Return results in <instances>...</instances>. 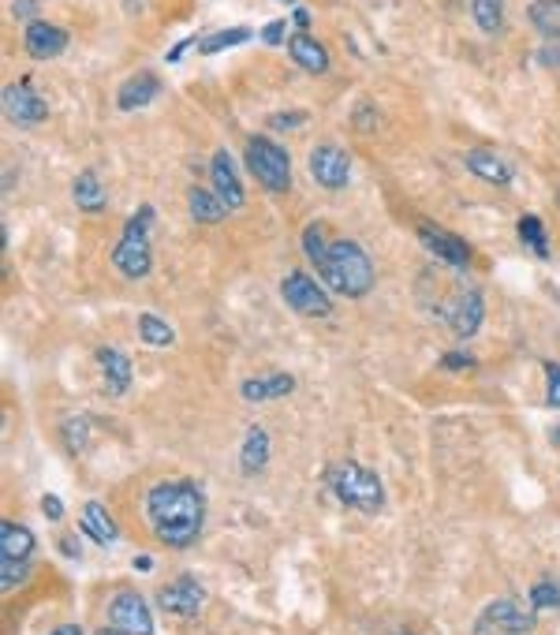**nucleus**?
Returning <instances> with one entry per match:
<instances>
[{
	"mask_svg": "<svg viewBox=\"0 0 560 635\" xmlns=\"http://www.w3.org/2000/svg\"><path fill=\"white\" fill-rule=\"evenodd\" d=\"M27 579V561H12V557H0V591H15L19 583Z\"/></svg>",
	"mask_w": 560,
	"mask_h": 635,
	"instance_id": "nucleus-33",
	"label": "nucleus"
},
{
	"mask_svg": "<svg viewBox=\"0 0 560 635\" xmlns=\"http://www.w3.org/2000/svg\"><path fill=\"white\" fill-rule=\"evenodd\" d=\"M280 4H295V0H280Z\"/></svg>",
	"mask_w": 560,
	"mask_h": 635,
	"instance_id": "nucleus-49",
	"label": "nucleus"
},
{
	"mask_svg": "<svg viewBox=\"0 0 560 635\" xmlns=\"http://www.w3.org/2000/svg\"><path fill=\"white\" fill-rule=\"evenodd\" d=\"M478 367V359L471 352H448L445 359H441V370H475Z\"/></svg>",
	"mask_w": 560,
	"mask_h": 635,
	"instance_id": "nucleus-36",
	"label": "nucleus"
},
{
	"mask_svg": "<svg viewBox=\"0 0 560 635\" xmlns=\"http://www.w3.org/2000/svg\"><path fill=\"white\" fill-rule=\"evenodd\" d=\"M534 613L538 609H523L516 598H497L482 609L475 632L478 635H531L534 632Z\"/></svg>",
	"mask_w": 560,
	"mask_h": 635,
	"instance_id": "nucleus-6",
	"label": "nucleus"
},
{
	"mask_svg": "<svg viewBox=\"0 0 560 635\" xmlns=\"http://www.w3.org/2000/svg\"><path fill=\"white\" fill-rule=\"evenodd\" d=\"M109 621L124 635H154V617L139 591H120L109 602Z\"/></svg>",
	"mask_w": 560,
	"mask_h": 635,
	"instance_id": "nucleus-9",
	"label": "nucleus"
},
{
	"mask_svg": "<svg viewBox=\"0 0 560 635\" xmlns=\"http://www.w3.org/2000/svg\"><path fill=\"white\" fill-rule=\"evenodd\" d=\"M419 240L422 247L434 254V258H441L445 266H471V243H463L460 236H452V232H445L441 225H419Z\"/></svg>",
	"mask_w": 560,
	"mask_h": 635,
	"instance_id": "nucleus-13",
	"label": "nucleus"
},
{
	"mask_svg": "<svg viewBox=\"0 0 560 635\" xmlns=\"http://www.w3.org/2000/svg\"><path fill=\"white\" fill-rule=\"evenodd\" d=\"M284 34H288V19H277V23H269V27L262 30V42L280 45V42H284Z\"/></svg>",
	"mask_w": 560,
	"mask_h": 635,
	"instance_id": "nucleus-39",
	"label": "nucleus"
},
{
	"mask_svg": "<svg viewBox=\"0 0 560 635\" xmlns=\"http://www.w3.org/2000/svg\"><path fill=\"white\" fill-rule=\"evenodd\" d=\"M303 120H307L303 113H277V116H269V127H284V131H288V127H299Z\"/></svg>",
	"mask_w": 560,
	"mask_h": 635,
	"instance_id": "nucleus-41",
	"label": "nucleus"
},
{
	"mask_svg": "<svg viewBox=\"0 0 560 635\" xmlns=\"http://www.w3.org/2000/svg\"><path fill=\"white\" fill-rule=\"evenodd\" d=\"M146 516L154 535L172 546V550H187L195 546V538L202 535L206 523V497L195 482H157L146 494Z\"/></svg>",
	"mask_w": 560,
	"mask_h": 635,
	"instance_id": "nucleus-1",
	"label": "nucleus"
},
{
	"mask_svg": "<svg viewBox=\"0 0 560 635\" xmlns=\"http://www.w3.org/2000/svg\"><path fill=\"white\" fill-rule=\"evenodd\" d=\"M303 251H307V258L314 262V269L322 266V258L329 254V240H325V225H307L303 228Z\"/></svg>",
	"mask_w": 560,
	"mask_h": 635,
	"instance_id": "nucleus-31",
	"label": "nucleus"
},
{
	"mask_svg": "<svg viewBox=\"0 0 560 635\" xmlns=\"http://www.w3.org/2000/svg\"><path fill=\"white\" fill-rule=\"evenodd\" d=\"M251 38H254V30H247V27L217 30V34H210V38H202V42H198V53H206V57H213V53H224V49L251 42Z\"/></svg>",
	"mask_w": 560,
	"mask_h": 635,
	"instance_id": "nucleus-29",
	"label": "nucleus"
},
{
	"mask_svg": "<svg viewBox=\"0 0 560 635\" xmlns=\"http://www.w3.org/2000/svg\"><path fill=\"white\" fill-rule=\"evenodd\" d=\"M71 198H75V206L83 213H101L105 210V187H101L98 172L94 169H83L75 176V184H71Z\"/></svg>",
	"mask_w": 560,
	"mask_h": 635,
	"instance_id": "nucleus-24",
	"label": "nucleus"
},
{
	"mask_svg": "<svg viewBox=\"0 0 560 635\" xmlns=\"http://www.w3.org/2000/svg\"><path fill=\"white\" fill-rule=\"evenodd\" d=\"M325 482H329L333 497L344 508H359L366 516H374V512H381V505H385V486H381V479L370 467L355 464V460L333 464L329 475H325Z\"/></svg>",
	"mask_w": 560,
	"mask_h": 635,
	"instance_id": "nucleus-3",
	"label": "nucleus"
},
{
	"mask_svg": "<svg viewBox=\"0 0 560 635\" xmlns=\"http://www.w3.org/2000/svg\"><path fill=\"white\" fill-rule=\"evenodd\" d=\"M60 553H64L68 561H79V557H83V550H79V538H75V535L60 538Z\"/></svg>",
	"mask_w": 560,
	"mask_h": 635,
	"instance_id": "nucleus-42",
	"label": "nucleus"
},
{
	"mask_svg": "<svg viewBox=\"0 0 560 635\" xmlns=\"http://www.w3.org/2000/svg\"><path fill=\"white\" fill-rule=\"evenodd\" d=\"M191 45H195V38H183V42L176 45V49H172V53H168V64H176V60L183 57V49H191Z\"/></svg>",
	"mask_w": 560,
	"mask_h": 635,
	"instance_id": "nucleus-43",
	"label": "nucleus"
},
{
	"mask_svg": "<svg viewBox=\"0 0 560 635\" xmlns=\"http://www.w3.org/2000/svg\"><path fill=\"white\" fill-rule=\"evenodd\" d=\"M280 296H284V303H288L292 311L307 314V318H329V314H333L329 292H325L314 277H307L303 269H292V273L280 281Z\"/></svg>",
	"mask_w": 560,
	"mask_h": 635,
	"instance_id": "nucleus-7",
	"label": "nucleus"
},
{
	"mask_svg": "<svg viewBox=\"0 0 560 635\" xmlns=\"http://www.w3.org/2000/svg\"><path fill=\"white\" fill-rule=\"evenodd\" d=\"M49 635H83V628H79V624H60V628H53Z\"/></svg>",
	"mask_w": 560,
	"mask_h": 635,
	"instance_id": "nucleus-45",
	"label": "nucleus"
},
{
	"mask_svg": "<svg viewBox=\"0 0 560 635\" xmlns=\"http://www.w3.org/2000/svg\"><path fill=\"white\" fill-rule=\"evenodd\" d=\"M202 602H206V591L191 576H180L176 583H168V587L157 591V606L165 609V613H172V617H180V621L198 617Z\"/></svg>",
	"mask_w": 560,
	"mask_h": 635,
	"instance_id": "nucleus-11",
	"label": "nucleus"
},
{
	"mask_svg": "<svg viewBox=\"0 0 560 635\" xmlns=\"http://www.w3.org/2000/svg\"><path fill=\"white\" fill-rule=\"evenodd\" d=\"M34 535H30V527L23 523H12L4 520L0 523V557H12V561H30L34 557Z\"/></svg>",
	"mask_w": 560,
	"mask_h": 635,
	"instance_id": "nucleus-22",
	"label": "nucleus"
},
{
	"mask_svg": "<svg viewBox=\"0 0 560 635\" xmlns=\"http://www.w3.org/2000/svg\"><path fill=\"white\" fill-rule=\"evenodd\" d=\"M542 370H546V408L560 411V363L546 359V363H542Z\"/></svg>",
	"mask_w": 560,
	"mask_h": 635,
	"instance_id": "nucleus-34",
	"label": "nucleus"
},
{
	"mask_svg": "<svg viewBox=\"0 0 560 635\" xmlns=\"http://www.w3.org/2000/svg\"><path fill=\"white\" fill-rule=\"evenodd\" d=\"M150 228H154V210L142 206L131 221L124 225V236L112 247V266L127 281H142L150 266H154V254H150Z\"/></svg>",
	"mask_w": 560,
	"mask_h": 635,
	"instance_id": "nucleus-4",
	"label": "nucleus"
},
{
	"mask_svg": "<svg viewBox=\"0 0 560 635\" xmlns=\"http://www.w3.org/2000/svg\"><path fill=\"white\" fill-rule=\"evenodd\" d=\"M266 464H269V434L262 426H251L243 449H239V467H243V475H258Z\"/></svg>",
	"mask_w": 560,
	"mask_h": 635,
	"instance_id": "nucleus-25",
	"label": "nucleus"
},
{
	"mask_svg": "<svg viewBox=\"0 0 560 635\" xmlns=\"http://www.w3.org/2000/svg\"><path fill=\"white\" fill-rule=\"evenodd\" d=\"M292 19H295V27H299V30H310V12H307V8H295Z\"/></svg>",
	"mask_w": 560,
	"mask_h": 635,
	"instance_id": "nucleus-44",
	"label": "nucleus"
},
{
	"mask_svg": "<svg viewBox=\"0 0 560 635\" xmlns=\"http://www.w3.org/2000/svg\"><path fill=\"white\" fill-rule=\"evenodd\" d=\"M243 157H247V172H251L266 191L284 195V191L292 187V157H288V150H284L280 142L269 139V135H251Z\"/></svg>",
	"mask_w": 560,
	"mask_h": 635,
	"instance_id": "nucleus-5",
	"label": "nucleus"
},
{
	"mask_svg": "<svg viewBox=\"0 0 560 635\" xmlns=\"http://www.w3.org/2000/svg\"><path fill=\"white\" fill-rule=\"evenodd\" d=\"M471 15L482 34H497L504 27V0H471Z\"/></svg>",
	"mask_w": 560,
	"mask_h": 635,
	"instance_id": "nucleus-30",
	"label": "nucleus"
},
{
	"mask_svg": "<svg viewBox=\"0 0 560 635\" xmlns=\"http://www.w3.org/2000/svg\"><path fill=\"white\" fill-rule=\"evenodd\" d=\"M288 53H292L295 64L303 71H310V75H325V71H329V53H325V45L318 42L314 34H307V30H299V34L288 38Z\"/></svg>",
	"mask_w": 560,
	"mask_h": 635,
	"instance_id": "nucleus-19",
	"label": "nucleus"
},
{
	"mask_svg": "<svg viewBox=\"0 0 560 635\" xmlns=\"http://www.w3.org/2000/svg\"><path fill=\"white\" fill-rule=\"evenodd\" d=\"M42 512H45V520H64V501H60V497L56 494H45L42 497Z\"/></svg>",
	"mask_w": 560,
	"mask_h": 635,
	"instance_id": "nucleus-40",
	"label": "nucleus"
},
{
	"mask_svg": "<svg viewBox=\"0 0 560 635\" xmlns=\"http://www.w3.org/2000/svg\"><path fill=\"white\" fill-rule=\"evenodd\" d=\"M98 635H124V632H120V628H101Z\"/></svg>",
	"mask_w": 560,
	"mask_h": 635,
	"instance_id": "nucleus-48",
	"label": "nucleus"
},
{
	"mask_svg": "<svg viewBox=\"0 0 560 635\" xmlns=\"http://www.w3.org/2000/svg\"><path fill=\"white\" fill-rule=\"evenodd\" d=\"M157 94H161V79H157L154 71H139V75H131V79L116 90V109H120V113L146 109Z\"/></svg>",
	"mask_w": 560,
	"mask_h": 635,
	"instance_id": "nucleus-15",
	"label": "nucleus"
},
{
	"mask_svg": "<svg viewBox=\"0 0 560 635\" xmlns=\"http://www.w3.org/2000/svg\"><path fill=\"white\" fill-rule=\"evenodd\" d=\"M318 277L333 288L336 296L363 299L374 288V262H370V254L355 240H333L329 243V254H325L322 266H318Z\"/></svg>",
	"mask_w": 560,
	"mask_h": 635,
	"instance_id": "nucleus-2",
	"label": "nucleus"
},
{
	"mask_svg": "<svg viewBox=\"0 0 560 635\" xmlns=\"http://www.w3.org/2000/svg\"><path fill=\"white\" fill-rule=\"evenodd\" d=\"M463 165L475 172L478 180H486V184H497V187L512 184V176H516V172H512V165H508V161H501L497 154H490V150H467Z\"/></svg>",
	"mask_w": 560,
	"mask_h": 635,
	"instance_id": "nucleus-21",
	"label": "nucleus"
},
{
	"mask_svg": "<svg viewBox=\"0 0 560 635\" xmlns=\"http://www.w3.org/2000/svg\"><path fill=\"white\" fill-rule=\"evenodd\" d=\"M288 393H295V378L292 374H258V378H247L239 385V396L247 404H266V400H284Z\"/></svg>",
	"mask_w": 560,
	"mask_h": 635,
	"instance_id": "nucleus-16",
	"label": "nucleus"
},
{
	"mask_svg": "<svg viewBox=\"0 0 560 635\" xmlns=\"http://www.w3.org/2000/svg\"><path fill=\"white\" fill-rule=\"evenodd\" d=\"M4 116L19 127H34L49 116V105H45V98L34 90V79H30V75H23V79L12 86H4Z\"/></svg>",
	"mask_w": 560,
	"mask_h": 635,
	"instance_id": "nucleus-8",
	"label": "nucleus"
},
{
	"mask_svg": "<svg viewBox=\"0 0 560 635\" xmlns=\"http://www.w3.org/2000/svg\"><path fill=\"white\" fill-rule=\"evenodd\" d=\"M210 180H213V191L224 198V206H228V210H239V206H243V184H239L236 169H232L228 150H217V154H213Z\"/></svg>",
	"mask_w": 560,
	"mask_h": 635,
	"instance_id": "nucleus-17",
	"label": "nucleus"
},
{
	"mask_svg": "<svg viewBox=\"0 0 560 635\" xmlns=\"http://www.w3.org/2000/svg\"><path fill=\"white\" fill-rule=\"evenodd\" d=\"M135 568H139V572H150V568H154V561L142 553V557H135Z\"/></svg>",
	"mask_w": 560,
	"mask_h": 635,
	"instance_id": "nucleus-46",
	"label": "nucleus"
},
{
	"mask_svg": "<svg viewBox=\"0 0 560 635\" xmlns=\"http://www.w3.org/2000/svg\"><path fill=\"white\" fill-rule=\"evenodd\" d=\"M527 19L546 42H560V0H534Z\"/></svg>",
	"mask_w": 560,
	"mask_h": 635,
	"instance_id": "nucleus-26",
	"label": "nucleus"
},
{
	"mask_svg": "<svg viewBox=\"0 0 560 635\" xmlns=\"http://www.w3.org/2000/svg\"><path fill=\"white\" fill-rule=\"evenodd\" d=\"M64 445L71 452L86 449V419H75V423H64Z\"/></svg>",
	"mask_w": 560,
	"mask_h": 635,
	"instance_id": "nucleus-35",
	"label": "nucleus"
},
{
	"mask_svg": "<svg viewBox=\"0 0 560 635\" xmlns=\"http://www.w3.org/2000/svg\"><path fill=\"white\" fill-rule=\"evenodd\" d=\"M538 64H542V68L560 71V42H546V45H542V49H538Z\"/></svg>",
	"mask_w": 560,
	"mask_h": 635,
	"instance_id": "nucleus-37",
	"label": "nucleus"
},
{
	"mask_svg": "<svg viewBox=\"0 0 560 635\" xmlns=\"http://www.w3.org/2000/svg\"><path fill=\"white\" fill-rule=\"evenodd\" d=\"M79 527H83L98 546H112V542L120 538V527H116V520H112L109 508L101 505V501H86L83 516H79Z\"/></svg>",
	"mask_w": 560,
	"mask_h": 635,
	"instance_id": "nucleus-20",
	"label": "nucleus"
},
{
	"mask_svg": "<svg viewBox=\"0 0 560 635\" xmlns=\"http://www.w3.org/2000/svg\"><path fill=\"white\" fill-rule=\"evenodd\" d=\"M527 598H531V609H560V583L557 579H538L527 591Z\"/></svg>",
	"mask_w": 560,
	"mask_h": 635,
	"instance_id": "nucleus-32",
	"label": "nucleus"
},
{
	"mask_svg": "<svg viewBox=\"0 0 560 635\" xmlns=\"http://www.w3.org/2000/svg\"><path fill=\"white\" fill-rule=\"evenodd\" d=\"M139 337H142V344H150V348H172V344H176L172 325H168L165 318L150 314V311L139 314Z\"/></svg>",
	"mask_w": 560,
	"mask_h": 635,
	"instance_id": "nucleus-28",
	"label": "nucleus"
},
{
	"mask_svg": "<svg viewBox=\"0 0 560 635\" xmlns=\"http://www.w3.org/2000/svg\"><path fill=\"white\" fill-rule=\"evenodd\" d=\"M23 49H27L34 60H56L64 49H68V30L53 27V23H30L27 34H23Z\"/></svg>",
	"mask_w": 560,
	"mask_h": 635,
	"instance_id": "nucleus-14",
	"label": "nucleus"
},
{
	"mask_svg": "<svg viewBox=\"0 0 560 635\" xmlns=\"http://www.w3.org/2000/svg\"><path fill=\"white\" fill-rule=\"evenodd\" d=\"M187 210H191V217H195L198 225H217V221H224L228 206H224V198L217 195V191L191 187V191H187Z\"/></svg>",
	"mask_w": 560,
	"mask_h": 635,
	"instance_id": "nucleus-23",
	"label": "nucleus"
},
{
	"mask_svg": "<svg viewBox=\"0 0 560 635\" xmlns=\"http://www.w3.org/2000/svg\"><path fill=\"white\" fill-rule=\"evenodd\" d=\"M310 176H314L325 191H340L351 176L348 154H344L336 142H322V146H314V150H310Z\"/></svg>",
	"mask_w": 560,
	"mask_h": 635,
	"instance_id": "nucleus-10",
	"label": "nucleus"
},
{
	"mask_svg": "<svg viewBox=\"0 0 560 635\" xmlns=\"http://www.w3.org/2000/svg\"><path fill=\"white\" fill-rule=\"evenodd\" d=\"M549 441H553V445H557V449H560V423L553 426V434H549Z\"/></svg>",
	"mask_w": 560,
	"mask_h": 635,
	"instance_id": "nucleus-47",
	"label": "nucleus"
},
{
	"mask_svg": "<svg viewBox=\"0 0 560 635\" xmlns=\"http://www.w3.org/2000/svg\"><path fill=\"white\" fill-rule=\"evenodd\" d=\"M445 318H448V329L460 340L475 337L478 329H482V318H486V299H482V292H478V288H463L460 296L452 299Z\"/></svg>",
	"mask_w": 560,
	"mask_h": 635,
	"instance_id": "nucleus-12",
	"label": "nucleus"
},
{
	"mask_svg": "<svg viewBox=\"0 0 560 635\" xmlns=\"http://www.w3.org/2000/svg\"><path fill=\"white\" fill-rule=\"evenodd\" d=\"M519 243L534 254V258H549V236H546V225H542V217H534V213H523L519 217Z\"/></svg>",
	"mask_w": 560,
	"mask_h": 635,
	"instance_id": "nucleus-27",
	"label": "nucleus"
},
{
	"mask_svg": "<svg viewBox=\"0 0 560 635\" xmlns=\"http://www.w3.org/2000/svg\"><path fill=\"white\" fill-rule=\"evenodd\" d=\"M12 15L15 19H27V23H38V19H42V15H38V0H15Z\"/></svg>",
	"mask_w": 560,
	"mask_h": 635,
	"instance_id": "nucleus-38",
	"label": "nucleus"
},
{
	"mask_svg": "<svg viewBox=\"0 0 560 635\" xmlns=\"http://www.w3.org/2000/svg\"><path fill=\"white\" fill-rule=\"evenodd\" d=\"M94 355H98V367L105 374V389L112 396H124L131 389V359L120 348H109V344H101Z\"/></svg>",
	"mask_w": 560,
	"mask_h": 635,
	"instance_id": "nucleus-18",
	"label": "nucleus"
}]
</instances>
